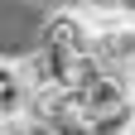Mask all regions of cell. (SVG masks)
<instances>
[{"label":"cell","instance_id":"3","mask_svg":"<svg viewBox=\"0 0 135 135\" xmlns=\"http://www.w3.org/2000/svg\"><path fill=\"white\" fill-rule=\"evenodd\" d=\"M10 82H15V63H10V58H0V87H10Z\"/></svg>","mask_w":135,"mask_h":135},{"label":"cell","instance_id":"1","mask_svg":"<svg viewBox=\"0 0 135 135\" xmlns=\"http://www.w3.org/2000/svg\"><path fill=\"white\" fill-rule=\"evenodd\" d=\"M39 48H53V53L63 58H87L92 53V24L87 20H77L73 10H58V15H48L44 29H39Z\"/></svg>","mask_w":135,"mask_h":135},{"label":"cell","instance_id":"4","mask_svg":"<svg viewBox=\"0 0 135 135\" xmlns=\"http://www.w3.org/2000/svg\"><path fill=\"white\" fill-rule=\"evenodd\" d=\"M0 135H5V121H0Z\"/></svg>","mask_w":135,"mask_h":135},{"label":"cell","instance_id":"2","mask_svg":"<svg viewBox=\"0 0 135 135\" xmlns=\"http://www.w3.org/2000/svg\"><path fill=\"white\" fill-rule=\"evenodd\" d=\"M68 10H73L77 20H87L92 29L135 24V0H68Z\"/></svg>","mask_w":135,"mask_h":135}]
</instances>
